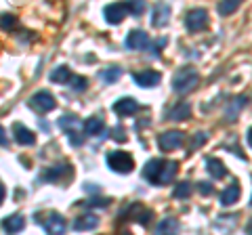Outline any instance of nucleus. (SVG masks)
Returning a JSON list of instances; mask_svg holds the SVG:
<instances>
[{"label":"nucleus","instance_id":"obj_11","mask_svg":"<svg viewBox=\"0 0 252 235\" xmlns=\"http://www.w3.org/2000/svg\"><path fill=\"white\" fill-rule=\"evenodd\" d=\"M69 172H72L69 164H55V166H51L49 170H44V172H42V175H40V181L57 183V181H61V178L69 176Z\"/></svg>","mask_w":252,"mask_h":235},{"label":"nucleus","instance_id":"obj_17","mask_svg":"<svg viewBox=\"0 0 252 235\" xmlns=\"http://www.w3.org/2000/svg\"><path fill=\"white\" fill-rule=\"evenodd\" d=\"M103 130H105V120L101 116H93L89 120H84V135L99 137Z\"/></svg>","mask_w":252,"mask_h":235},{"label":"nucleus","instance_id":"obj_20","mask_svg":"<svg viewBox=\"0 0 252 235\" xmlns=\"http://www.w3.org/2000/svg\"><path fill=\"white\" fill-rule=\"evenodd\" d=\"M240 193H242L240 191V185L238 183H231L223 193H220V206H233V204L240 200Z\"/></svg>","mask_w":252,"mask_h":235},{"label":"nucleus","instance_id":"obj_3","mask_svg":"<svg viewBox=\"0 0 252 235\" xmlns=\"http://www.w3.org/2000/svg\"><path fill=\"white\" fill-rule=\"evenodd\" d=\"M105 162L114 172H118V175H128V172L135 170V160H132V155L126 153V151H120V149L109 151Z\"/></svg>","mask_w":252,"mask_h":235},{"label":"nucleus","instance_id":"obj_33","mask_svg":"<svg viewBox=\"0 0 252 235\" xmlns=\"http://www.w3.org/2000/svg\"><path fill=\"white\" fill-rule=\"evenodd\" d=\"M67 137H69V143H72L74 147H80L84 143V137L80 135L78 130H72V132H67Z\"/></svg>","mask_w":252,"mask_h":235},{"label":"nucleus","instance_id":"obj_40","mask_svg":"<svg viewBox=\"0 0 252 235\" xmlns=\"http://www.w3.org/2000/svg\"><path fill=\"white\" fill-rule=\"evenodd\" d=\"M248 145L252 147V128H248Z\"/></svg>","mask_w":252,"mask_h":235},{"label":"nucleus","instance_id":"obj_23","mask_svg":"<svg viewBox=\"0 0 252 235\" xmlns=\"http://www.w3.org/2000/svg\"><path fill=\"white\" fill-rule=\"evenodd\" d=\"M49 78H51V82H55V84H67L69 78H72V72H69L67 65H59V67L53 69Z\"/></svg>","mask_w":252,"mask_h":235},{"label":"nucleus","instance_id":"obj_18","mask_svg":"<svg viewBox=\"0 0 252 235\" xmlns=\"http://www.w3.org/2000/svg\"><path fill=\"white\" fill-rule=\"evenodd\" d=\"M97 227H99V216H94V214H82L74 221L76 231H93Z\"/></svg>","mask_w":252,"mask_h":235},{"label":"nucleus","instance_id":"obj_29","mask_svg":"<svg viewBox=\"0 0 252 235\" xmlns=\"http://www.w3.org/2000/svg\"><path fill=\"white\" fill-rule=\"evenodd\" d=\"M145 0H128V13L132 15V17H141L145 11Z\"/></svg>","mask_w":252,"mask_h":235},{"label":"nucleus","instance_id":"obj_28","mask_svg":"<svg viewBox=\"0 0 252 235\" xmlns=\"http://www.w3.org/2000/svg\"><path fill=\"white\" fill-rule=\"evenodd\" d=\"M67 84L72 86L74 92H84L86 88H89V80H86L84 76H74V74H72V78H69Z\"/></svg>","mask_w":252,"mask_h":235},{"label":"nucleus","instance_id":"obj_15","mask_svg":"<svg viewBox=\"0 0 252 235\" xmlns=\"http://www.w3.org/2000/svg\"><path fill=\"white\" fill-rule=\"evenodd\" d=\"M166 116L170 122H185V120H189V116H191V107H189V103H185V101H181V103L168 109Z\"/></svg>","mask_w":252,"mask_h":235},{"label":"nucleus","instance_id":"obj_26","mask_svg":"<svg viewBox=\"0 0 252 235\" xmlns=\"http://www.w3.org/2000/svg\"><path fill=\"white\" fill-rule=\"evenodd\" d=\"M120 76H122V69L118 65H112L109 69H103V72H101V80L105 84H114V82L120 80Z\"/></svg>","mask_w":252,"mask_h":235},{"label":"nucleus","instance_id":"obj_39","mask_svg":"<svg viewBox=\"0 0 252 235\" xmlns=\"http://www.w3.org/2000/svg\"><path fill=\"white\" fill-rule=\"evenodd\" d=\"M4 195H6V189H4V185L0 183V204H2V200H4Z\"/></svg>","mask_w":252,"mask_h":235},{"label":"nucleus","instance_id":"obj_24","mask_svg":"<svg viewBox=\"0 0 252 235\" xmlns=\"http://www.w3.org/2000/svg\"><path fill=\"white\" fill-rule=\"evenodd\" d=\"M242 2H244V0H220L219 6H217V11H219V15H223V17H229V15H233L235 11L240 9Z\"/></svg>","mask_w":252,"mask_h":235},{"label":"nucleus","instance_id":"obj_8","mask_svg":"<svg viewBox=\"0 0 252 235\" xmlns=\"http://www.w3.org/2000/svg\"><path fill=\"white\" fill-rule=\"evenodd\" d=\"M105 21L112 23V26H118V23H122L124 17L128 15V2H114L105 6Z\"/></svg>","mask_w":252,"mask_h":235},{"label":"nucleus","instance_id":"obj_4","mask_svg":"<svg viewBox=\"0 0 252 235\" xmlns=\"http://www.w3.org/2000/svg\"><path fill=\"white\" fill-rule=\"evenodd\" d=\"M28 105L38 114H49V112H53V109L57 107V101H55V97L51 95L49 90H38V92H34V95L30 97Z\"/></svg>","mask_w":252,"mask_h":235},{"label":"nucleus","instance_id":"obj_34","mask_svg":"<svg viewBox=\"0 0 252 235\" xmlns=\"http://www.w3.org/2000/svg\"><path fill=\"white\" fill-rule=\"evenodd\" d=\"M166 44H168V38H162V40H156V42H154V55H156V57L162 53V49H164Z\"/></svg>","mask_w":252,"mask_h":235},{"label":"nucleus","instance_id":"obj_1","mask_svg":"<svg viewBox=\"0 0 252 235\" xmlns=\"http://www.w3.org/2000/svg\"><path fill=\"white\" fill-rule=\"evenodd\" d=\"M179 172V164L175 160L152 158L143 166V178L152 185H168Z\"/></svg>","mask_w":252,"mask_h":235},{"label":"nucleus","instance_id":"obj_30","mask_svg":"<svg viewBox=\"0 0 252 235\" xmlns=\"http://www.w3.org/2000/svg\"><path fill=\"white\" fill-rule=\"evenodd\" d=\"M137 223L139 225H143V227H147L149 223H152V216H154V212L149 208H143V206H137Z\"/></svg>","mask_w":252,"mask_h":235},{"label":"nucleus","instance_id":"obj_31","mask_svg":"<svg viewBox=\"0 0 252 235\" xmlns=\"http://www.w3.org/2000/svg\"><path fill=\"white\" fill-rule=\"evenodd\" d=\"M84 206H89V208H105V206H109V200L107 198H91V200L84 202Z\"/></svg>","mask_w":252,"mask_h":235},{"label":"nucleus","instance_id":"obj_10","mask_svg":"<svg viewBox=\"0 0 252 235\" xmlns=\"http://www.w3.org/2000/svg\"><path fill=\"white\" fill-rule=\"evenodd\" d=\"M124 44H126V49H130V51H143L149 46V36L143 29H132V32L126 36Z\"/></svg>","mask_w":252,"mask_h":235},{"label":"nucleus","instance_id":"obj_38","mask_svg":"<svg viewBox=\"0 0 252 235\" xmlns=\"http://www.w3.org/2000/svg\"><path fill=\"white\" fill-rule=\"evenodd\" d=\"M0 145H2V147L9 145V137H6V130L2 126H0Z\"/></svg>","mask_w":252,"mask_h":235},{"label":"nucleus","instance_id":"obj_13","mask_svg":"<svg viewBox=\"0 0 252 235\" xmlns=\"http://www.w3.org/2000/svg\"><path fill=\"white\" fill-rule=\"evenodd\" d=\"M13 135H15V141H17L19 145H28L32 147L36 143V135L32 132L28 126H23V124H13Z\"/></svg>","mask_w":252,"mask_h":235},{"label":"nucleus","instance_id":"obj_35","mask_svg":"<svg viewBox=\"0 0 252 235\" xmlns=\"http://www.w3.org/2000/svg\"><path fill=\"white\" fill-rule=\"evenodd\" d=\"M198 187H200V191H202V195H210L212 191H215V187H212L210 183H200Z\"/></svg>","mask_w":252,"mask_h":235},{"label":"nucleus","instance_id":"obj_21","mask_svg":"<svg viewBox=\"0 0 252 235\" xmlns=\"http://www.w3.org/2000/svg\"><path fill=\"white\" fill-rule=\"evenodd\" d=\"M206 170H208V175L212 178H223L227 175V168H225V164L220 162L219 158H208L206 160Z\"/></svg>","mask_w":252,"mask_h":235},{"label":"nucleus","instance_id":"obj_27","mask_svg":"<svg viewBox=\"0 0 252 235\" xmlns=\"http://www.w3.org/2000/svg\"><path fill=\"white\" fill-rule=\"evenodd\" d=\"M172 195H175L177 200H187L189 195H191V183H189V181L177 183V187L172 189Z\"/></svg>","mask_w":252,"mask_h":235},{"label":"nucleus","instance_id":"obj_6","mask_svg":"<svg viewBox=\"0 0 252 235\" xmlns=\"http://www.w3.org/2000/svg\"><path fill=\"white\" fill-rule=\"evenodd\" d=\"M208 26V11L206 9H191L185 17V28L187 32H202Z\"/></svg>","mask_w":252,"mask_h":235},{"label":"nucleus","instance_id":"obj_16","mask_svg":"<svg viewBox=\"0 0 252 235\" xmlns=\"http://www.w3.org/2000/svg\"><path fill=\"white\" fill-rule=\"evenodd\" d=\"M168 21H170V6L164 4V2L156 4L154 17H152V26H154V28H164Z\"/></svg>","mask_w":252,"mask_h":235},{"label":"nucleus","instance_id":"obj_7","mask_svg":"<svg viewBox=\"0 0 252 235\" xmlns=\"http://www.w3.org/2000/svg\"><path fill=\"white\" fill-rule=\"evenodd\" d=\"M36 221L40 223L42 229H44L46 233H51V235H57V233L65 231V218H63L59 212H49V214H46V218L38 216Z\"/></svg>","mask_w":252,"mask_h":235},{"label":"nucleus","instance_id":"obj_22","mask_svg":"<svg viewBox=\"0 0 252 235\" xmlns=\"http://www.w3.org/2000/svg\"><path fill=\"white\" fill-rule=\"evenodd\" d=\"M179 221L175 216H164L160 223H158V233H162V235H170V233H177L179 231Z\"/></svg>","mask_w":252,"mask_h":235},{"label":"nucleus","instance_id":"obj_36","mask_svg":"<svg viewBox=\"0 0 252 235\" xmlns=\"http://www.w3.org/2000/svg\"><path fill=\"white\" fill-rule=\"evenodd\" d=\"M120 132H122L120 126H114V128H112V139H116V141H126V135H120Z\"/></svg>","mask_w":252,"mask_h":235},{"label":"nucleus","instance_id":"obj_32","mask_svg":"<svg viewBox=\"0 0 252 235\" xmlns=\"http://www.w3.org/2000/svg\"><path fill=\"white\" fill-rule=\"evenodd\" d=\"M15 23H17L15 15H9V13H6V15H0V28H2V29H11Z\"/></svg>","mask_w":252,"mask_h":235},{"label":"nucleus","instance_id":"obj_12","mask_svg":"<svg viewBox=\"0 0 252 235\" xmlns=\"http://www.w3.org/2000/svg\"><path fill=\"white\" fill-rule=\"evenodd\" d=\"M114 112L118 116H135L139 112V103L132 97H124V99H118L114 103Z\"/></svg>","mask_w":252,"mask_h":235},{"label":"nucleus","instance_id":"obj_25","mask_svg":"<svg viewBox=\"0 0 252 235\" xmlns=\"http://www.w3.org/2000/svg\"><path fill=\"white\" fill-rule=\"evenodd\" d=\"M59 128L65 132H72V130H78V124H80V120H78V116H74V114H67V116H63V118H59Z\"/></svg>","mask_w":252,"mask_h":235},{"label":"nucleus","instance_id":"obj_41","mask_svg":"<svg viewBox=\"0 0 252 235\" xmlns=\"http://www.w3.org/2000/svg\"><path fill=\"white\" fill-rule=\"evenodd\" d=\"M246 231H248V233H252V221L248 223V227H246Z\"/></svg>","mask_w":252,"mask_h":235},{"label":"nucleus","instance_id":"obj_37","mask_svg":"<svg viewBox=\"0 0 252 235\" xmlns=\"http://www.w3.org/2000/svg\"><path fill=\"white\" fill-rule=\"evenodd\" d=\"M204 141H206V135H204V132H200V135H198V139H195V141H191V149H195V147H200V145L204 143Z\"/></svg>","mask_w":252,"mask_h":235},{"label":"nucleus","instance_id":"obj_9","mask_svg":"<svg viewBox=\"0 0 252 235\" xmlns=\"http://www.w3.org/2000/svg\"><path fill=\"white\" fill-rule=\"evenodd\" d=\"M132 80H135L139 86H143V88H154V86L160 84L162 74L156 72V69H143V72L132 74Z\"/></svg>","mask_w":252,"mask_h":235},{"label":"nucleus","instance_id":"obj_42","mask_svg":"<svg viewBox=\"0 0 252 235\" xmlns=\"http://www.w3.org/2000/svg\"><path fill=\"white\" fill-rule=\"evenodd\" d=\"M250 206H252V200H250Z\"/></svg>","mask_w":252,"mask_h":235},{"label":"nucleus","instance_id":"obj_5","mask_svg":"<svg viewBox=\"0 0 252 235\" xmlns=\"http://www.w3.org/2000/svg\"><path fill=\"white\" fill-rule=\"evenodd\" d=\"M185 143V132L183 130H166L158 137V145L162 151H175Z\"/></svg>","mask_w":252,"mask_h":235},{"label":"nucleus","instance_id":"obj_14","mask_svg":"<svg viewBox=\"0 0 252 235\" xmlns=\"http://www.w3.org/2000/svg\"><path fill=\"white\" fill-rule=\"evenodd\" d=\"M248 103V99L244 97V95H240V97H235L229 105H227V109H225V122H229V124H233L235 120H238V116H240V112H242V107Z\"/></svg>","mask_w":252,"mask_h":235},{"label":"nucleus","instance_id":"obj_2","mask_svg":"<svg viewBox=\"0 0 252 235\" xmlns=\"http://www.w3.org/2000/svg\"><path fill=\"white\" fill-rule=\"evenodd\" d=\"M198 82H200V74L193 67H181L175 74V78H172V88L179 95H187V92H191L198 86Z\"/></svg>","mask_w":252,"mask_h":235},{"label":"nucleus","instance_id":"obj_19","mask_svg":"<svg viewBox=\"0 0 252 235\" xmlns=\"http://www.w3.org/2000/svg\"><path fill=\"white\" fill-rule=\"evenodd\" d=\"M23 227H26V218L21 214H11L2 221V229L6 233H19V231H23Z\"/></svg>","mask_w":252,"mask_h":235}]
</instances>
